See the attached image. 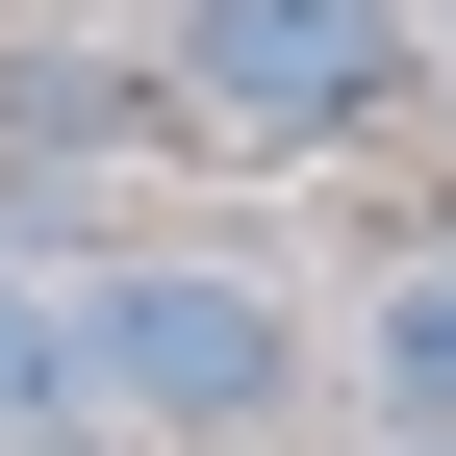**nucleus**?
Here are the masks:
<instances>
[{"label": "nucleus", "instance_id": "1", "mask_svg": "<svg viewBox=\"0 0 456 456\" xmlns=\"http://www.w3.org/2000/svg\"><path fill=\"white\" fill-rule=\"evenodd\" d=\"M51 355H77V406H127L152 456L305 406V305L228 279V254H102V279H51Z\"/></svg>", "mask_w": 456, "mask_h": 456}, {"label": "nucleus", "instance_id": "2", "mask_svg": "<svg viewBox=\"0 0 456 456\" xmlns=\"http://www.w3.org/2000/svg\"><path fill=\"white\" fill-rule=\"evenodd\" d=\"M152 127L178 152H380L406 127V0H178L152 26Z\"/></svg>", "mask_w": 456, "mask_h": 456}, {"label": "nucleus", "instance_id": "3", "mask_svg": "<svg viewBox=\"0 0 456 456\" xmlns=\"http://www.w3.org/2000/svg\"><path fill=\"white\" fill-rule=\"evenodd\" d=\"M102 152H152V77H102V51H0V178H102Z\"/></svg>", "mask_w": 456, "mask_h": 456}, {"label": "nucleus", "instance_id": "4", "mask_svg": "<svg viewBox=\"0 0 456 456\" xmlns=\"http://www.w3.org/2000/svg\"><path fill=\"white\" fill-rule=\"evenodd\" d=\"M380 406H406V431H456V254H406V279H380Z\"/></svg>", "mask_w": 456, "mask_h": 456}, {"label": "nucleus", "instance_id": "5", "mask_svg": "<svg viewBox=\"0 0 456 456\" xmlns=\"http://www.w3.org/2000/svg\"><path fill=\"white\" fill-rule=\"evenodd\" d=\"M26 406H77V355H51V279L0 254V431H26Z\"/></svg>", "mask_w": 456, "mask_h": 456}, {"label": "nucleus", "instance_id": "6", "mask_svg": "<svg viewBox=\"0 0 456 456\" xmlns=\"http://www.w3.org/2000/svg\"><path fill=\"white\" fill-rule=\"evenodd\" d=\"M0 456H152V431H127V406H26Z\"/></svg>", "mask_w": 456, "mask_h": 456}, {"label": "nucleus", "instance_id": "7", "mask_svg": "<svg viewBox=\"0 0 456 456\" xmlns=\"http://www.w3.org/2000/svg\"><path fill=\"white\" fill-rule=\"evenodd\" d=\"M406 456H456V431H406Z\"/></svg>", "mask_w": 456, "mask_h": 456}, {"label": "nucleus", "instance_id": "8", "mask_svg": "<svg viewBox=\"0 0 456 456\" xmlns=\"http://www.w3.org/2000/svg\"><path fill=\"white\" fill-rule=\"evenodd\" d=\"M431 254H456V228H431Z\"/></svg>", "mask_w": 456, "mask_h": 456}]
</instances>
